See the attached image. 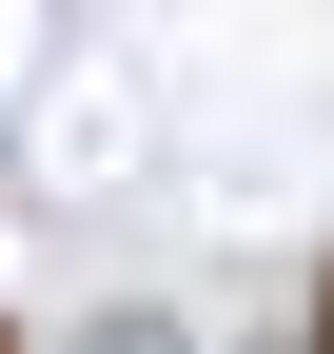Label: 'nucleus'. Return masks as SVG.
<instances>
[{
	"label": "nucleus",
	"instance_id": "f257e3e1",
	"mask_svg": "<svg viewBox=\"0 0 334 354\" xmlns=\"http://www.w3.org/2000/svg\"><path fill=\"white\" fill-rule=\"evenodd\" d=\"M315 354H334V295H315Z\"/></svg>",
	"mask_w": 334,
	"mask_h": 354
},
{
	"label": "nucleus",
	"instance_id": "f03ea898",
	"mask_svg": "<svg viewBox=\"0 0 334 354\" xmlns=\"http://www.w3.org/2000/svg\"><path fill=\"white\" fill-rule=\"evenodd\" d=\"M0 354H20V335H0Z\"/></svg>",
	"mask_w": 334,
	"mask_h": 354
}]
</instances>
